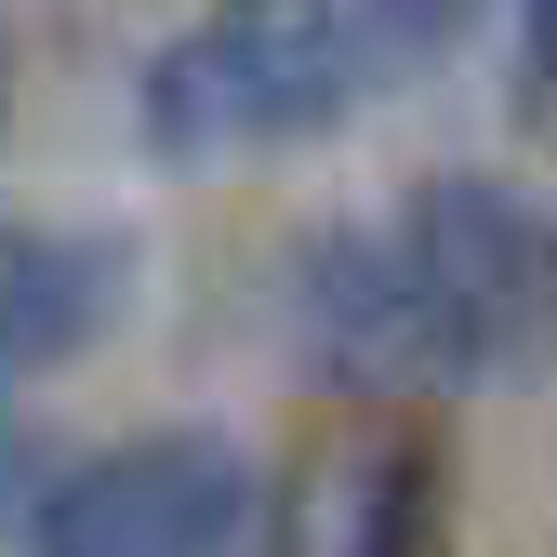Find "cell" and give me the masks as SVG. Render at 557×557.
I'll return each mask as SVG.
<instances>
[{"instance_id":"obj_7","label":"cell","mask_w":557,"mask_h":557,"mask_svg":"<svg viewBox=\"0 0 557 557\" xmlns=\"http://www.w3.org/2000/svg\"><path fill=\"white\" fill-rule=\"evenodd\" d=\"M332 557H411V531H425V465H372V478H345V505H332Z\"/></svg>"},{"instance_id":"obj_9","label":"cell","mask_w":557,"mask_h":557,"mask_svg":"<svg viewBox=\"0 0 557 557\" xmlns=\"http://www.w3.org/2000/svg\"><path fill=\"white\" fill-rule=\"evenodd\" d=\"M531 81L557 94V0H531Z\"/></svg>"},{"instance_id":"obj_10","label":"cell","mask_w":557,"mask_h":557,"mask_svg":"<svg viewBox=\"0 0 557 557\" xmlns=\"http://www.w3.org/2000/svg\"><path fill=\"white\" fill-rule=\"evenodd\" d=\"M0 94H14V81H0Z\"/></svg>"},{"instance_id":"obj_8","label":"cell","mask_w":557,"mask_h":557,"mask_svg":"<svg viewBox=\"0 0 557 557\" xmlns=\"http://www.w3.org/2000/svg\"><path fill=\"white\" fill-rule=\"evenodd\" d=\"M27 518V425H14V398H0V531Z\"/></svg>"},{"instance_id":"obj_6","label":"cell","mask_w":557,"mask_h":557,"mask_svg":"<svg viewBox=\"0 0 557 557\" xmlns=\"http://www.w3.org/2000/svg\"><path fill=\"white\" fill-rule=\"evenodd\" d=\"M465 0H345V53H359V81H411L425 53H451Z\"/></svg>"},{"instance_id":"obj_4","label":"cell","mask_w":557,"mask_h":557,"mask_svg":"<svg viewBox=\"0 0 557 557\" xmlns=\"http://www.w3.org/2000/svg\"><path fill=\"white\" fill-rule=\"evenodd\" d=\"M120 239L94 226H0V372H66L120 319Z\"/></svg>"},{"instance_id":"obj_5","label":"cell","mask_w":557,"mask_h":557,"mask_svg":"<svg viewBox=\"0 0 557 557\" xmlns=\"http://www.w3.org/2000/svg\"><path fill=\"white\" fill-rule=\"evenodd\" d=\"M306 345H319L332 385H438V372H425V319H411V293H398L385 226H332V239L306 252Z\"/></svg>"},{"instance_id":"obj_1","label":"cell","mask_w":557,"mask_h":557,"mask_svg":"<svg viewBox=\"0 0 557 557\" xmlns=\"http://www.w3.org/2000/svg\"><path fill=\"white\" fill-rule=\"evenodd\" d=\"M398 293L425 319V372L438 385H531L557 359V213L492 173L425 186L385 226Z\"/></svg>"},{"instance_id":"obj_3","label":"cell","mask_w":557,"mask_h":557,"mask_svg":"<svg viewBox=\"0 0 557 557\" xmlns=\"http://www.w3.org/2000/svg\"><path fill=\"white\" fill-rule=\"evenodd\" d=\"M239 518H252V465L213 425H160L94 451L40 505V557H226Z\"/></svg>"},{"instance_id":"obj_2","label":"cell","mask_w":557,"mask_h":557,"mask_svg":"<svg viewBox=\"0 0 557 557\" xmlns=\"http://www.w3.org/2000/svg\"><path fill=\"white\" fill-rule=\"evenodd\" d=\"M345 94H359L345 0H213L147 66V147L213 173V160H252V147H293V133L345 120Z\"/></svg>"}]
</instances>
